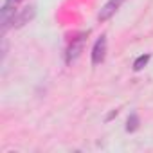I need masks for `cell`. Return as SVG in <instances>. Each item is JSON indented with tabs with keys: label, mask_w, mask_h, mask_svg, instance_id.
I'll return each mask as SVG.
<instances>
[{
	"label": "cell",
	"mask_w": 153,
	"mask_h": 153,
	"mask_svg": "<svg viewBox=\"0 0 153 153\" xmlns=\"http://www.w3.org/2000/svg\"><path fill=\"white\" fill-rule=\"evenodd\" d=\"M87 38H88V33H79L76 38H72L70 45L67 47V52H65V63L67 65H72L76 59H78L85 49V43H87Z\"/></svg>",
	"instance_id": "obj_1"
},
{
	"label": "cell",
	"mask_w": 153,
	"mask_h": 153,
	"mask_svg": "<svg viewBox=\"0 0 153 153\" xmlns=\"http://www.w3.org/2000/svg\"><path fill=\"white\" fill-rule=\"evenodd\" d=\"M36 15V7L34 6H25L24 9H20L18 13H15L13 20H11V27L18 29V27H24L25 24H29Z\"/></svg>",
	"instance_id": "obj_2"
},
{
	"label": "cell",
	"mask_w": 153,
	"mask_h": 153,
	"mask_svg": "<svg viewBox=\"0 0 153 153\" xmlns=\"http://www.w3.org/2000/svg\"><path fill=\"white\" fill-rule=\"evenodd\" d=\"M22 2V0H6L4 2V6H2V31L6 33L9 27H11V20H13V16H15V9H16V6Z\"/></svg>",
	"instance_id": "obj_3"
},
{
	"label": "cell",
	"mask_w": 153,
	"mask_h": 153,
	"mask_svg": "<svg viewBox=\"0 0 153 153\" xmlns=\"http://www.w3.org/2000/svg\"><path fill=\"white\" fill-rule=\"evenodd\" d=\"M106 58V36H99L92 47V65H101Z\"/></svg>",
	"instance_id": "obj_4"
},
{
	"label": "cell",
	"mask_w": 153,
	"mask_h": 153,
	"mask_svg": "<svg viewBox=\"0 0 153 153\" xmlns=\"http://www.w3.org/2000/svg\"><path fill=\"white\" fill-rule=\"evenodd\" d=\"M123 2H124V0H108V2L101 7V11L97 15V20L99 22H106L108 18H112L117 13V9L123 6Z\"/></svg>",
	"instance_id": "obj_5"
},
{
	"label": "cell",
	"mask_w": 153,
	"mask_h": 153,
	"mask_svg": "<svg viewBox=\"0 0 153 153\" xmlns=\"http://www.w3.org/2000/svg\"><path fill=\"white\" fill-rule=\"evenodd\" d=\"M139 124H140L139 115H137V114H130V117H128V121H126V131L133 133L135 130H139Z\"/></svg>",
	"instance_id": "obj_6"
},
{
	"label": "cell",
	"mask_w": 153,
	"mask_h": 153,
	"mask_svg": "<svg viewBox=\"0 0 153 153\" xmlns=\"http://www.w3.org/2000/svg\"><path fill=\"white\" fill-rule=\"evenodd\" d=\"M149 58H151L149 54H140V56H139V58H137V59L133 61V70H135V72H139V70H142V68H144V67L148 65V61H149Z\"/></svg>",
	"instance_id": "obj_7"
},
{
	"label": "cell",
	"mask_w": 153,
	"mask_h": 153,
	"mask_svg": "<svg viewBox=\"0 0 153 153\" xmlns=\"http://www.w3.org/2000/svg\"><path fill=\"white\" fill-rule=\"evenodd\" d=\"M117 114H119V110H112V112L108 114V117H106V121H112V119H114V117H115Z\"/></svg>",
	"instance_id": "obj_8"
}]
</instances>
